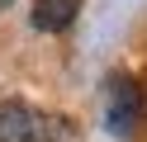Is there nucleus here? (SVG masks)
<instances>
[{
  "mask_svg": "<svg viewBox=\"0 0 147 142\" xmlns=\"http://www.w3.org/2000/svg\"><path fill=\"white\" fill-rule=\"evenodd\" d=\"M67 133H71V123L52 118L24 100L0 104V142H67Z\"/></svg>",
  "mask_w": 147,
  "mask_h": 142,
  "instance_id": "nucleus-1",
  "label": "nucleus"
},
{
  "mask_svg": "<svg viewBox=\"0 0 147 142\" xmlns=\"http://www.w3.org/2000/svg\"><path fill=\"white\" fill-rule=\"evenodd\" d=\"M138 123H142V85L133 76H109L105 81V133L133 137Z\"/></svg>",
  "mask_w": 147,
  "mask_h": 142,
  "instance_id": "nucleus-2",
  "label": "nucleus"
},
{
  "mask_svg": "<svg viewBox=\"0 0 147 142\" xmlns=\"http://www.w3.org/2000/svg\"><path fill=\"white\" fill-rule=\"evenodd\" d=\"M76 14H81V0H33L29 24L38 33H67L76 24Z\"/></svg>",
  "mask_w": 147,
  "mask_h": 142,
  "instance_id": "nucleus-3",
  "label": "nucleus"
},
{
  "mask_svg": "<svg viewBox=\"0 0 147 142\" xmlns=\"http://www.w3.org/2000/svg\"><path fill=\"white\" fill-rule=\"evenodd\" d=\"M5 5H10V0H0V9H5Z\"/></svg>",
  "mask_w": 147,
  "mask_h": 142,
  "instance_id": "nucleus-4",
  "label": "nucleus"
}]
</instances>
